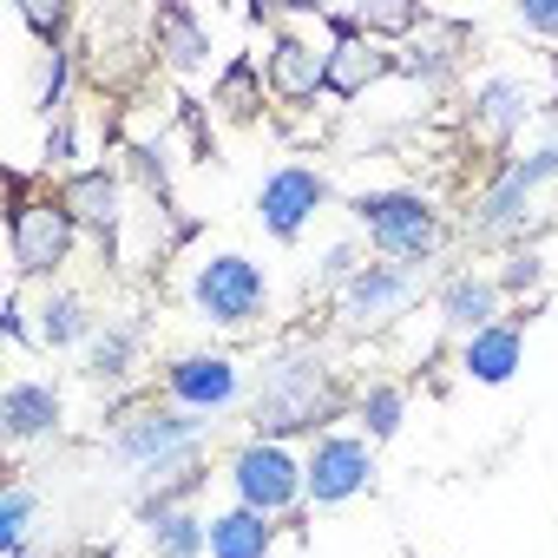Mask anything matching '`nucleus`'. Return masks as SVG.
Returning <instances> with one entry per match:
<instances>
[{
    "mask_svg": "<svg viewBox=\"0 0 558 558\" xmlns=\"http://www.w3.org/2000/svg\"><path fill=\"white\" fill-rule=\"evenodd\" d=\"M8 558H27V551H8Z\"/></svg>",
    "mask_w": 558,
    "mask_h": 558,
    "instance_id": "obj_33",
    "label": "nucleus"
},
{
    "mask_svg": "<svg viewBox=\"0 0 558 558\" xmlns=\"http://www.w3.org/2000/svg\"><path fill=\"white\" fill-rule=\"evenodd\" d=\"M269 545H276V525L250 506L210 519V558H269Z\"/></svg>",
    "mask_w": 558,
    "mask_h": 558,
    "instance_id": "obj_20",
    "label": "nucleus"
},
{
    "mask_svg": "<svg viewBox=\"0 0 558 558\" xmlns=\"http://www.w3.org/2000/svg\"><path fill=\"white\" fill-rule=\"evenodd\" d=\"M165 388L184 414H223L236 408V388H243V368L230 355H178L165 368Z\"/></svg>",
    "mask_w": 558,
    "mask_h": 558,
    "instance_id": "obj_10",
    "label": "nucleus"
},
{
    "mask_svg": "<svg viewBox=\"0 0 558 558\" xmlns=\"http://www.w3.org/2000/svg\"><path fill=\"white\" fill-rule=\"evenodd\" d=\"M66 165H73V125L60 119V125L47 132V171H66Z\"/></svg>",
    "mask_w": 558,
    "mask_h": 558,
    "instance_id": "obj_31",
    "label": "nucleus"
},
{
    "mask_svg": "<svg viewBox=\"0 0 558 558\" xmlns=\"http://www.w3.org/2000/svg\"><path fill=\"white\" fill-rule=\"evenodd\" d=\"M99 329H93V316H86V303L80 296H47L40 303V329H34V349H73V342H93Z\"/></svg>",
    "mask_w": 558,
    "mask_h": 558,
    "instance_id": "obj_21",
    "label": "nucleus"
},
{
    "mask_svg": "<svg viewBox=\"0 0 558 558\" xmlns=\"http://www.w3.org/2000/svg\"><path fill=\"white\" fill-rule=\"evenodd\" d=\"M125 368H132V336H125V329H106V336H93L86 375H93V381H119Z\"/></svg>",
    "mask_w": 558,
    "mask_h": 558,
    "instance_id": "obj_26",
    "label": "nucleus"
},
{
    "mask_svg": "<svg viewBox=\"0 0 558 558\" xmlns=\"http://www.w3.org/2000/svg\"><path fill=\"white\" fill-rule=\"evenodd\" d=\"M519 27H525V34H558V8H551V0H525V8H519Z\"/></svg>",
    "mask_w": 558,
    "mask_h": 558,
    "instance_id": "obj_30",
    "label": "nucleus"
},
{
    "mask_svg": "<svg viewBox=\"0 0 558 558\" xmlns=\"http://www.w3.org/2000/svg\"><path fill=\"white\" fill-rule=\"evenodd\" d=\"M421 303V263H362L342 283L349 329H388Z\"/></svg>",
    "mask_w": 558,
    "mask_h": 558,
    "instance_id": "obj_7",
    "label": "nucleus"
},
{
    "mask_svg": "<svg viewBox=\"0 0 558 558\" xmlns=\"http://www.w3.org/2000/svg\"><path fill=\"white\" fill-rule=\"evenodd\" d=\"M230 486H236V499H243L250 512L283 519V512L310 493V473H303V460H290L283 440H243V447L230 453Z\"/></svg>",
    "mask_w": 558,
    "mask_h": 558,
    "instance_id": "obj_5",
    "label": "nucleus"
},
{
    "mask_svg": "<svg viewBox=\"0 0 558 558\" xmlns=\"http://www.w3.org/2000/svg\"><path fill=\"white\" fill-rule=\"evenodd\" d=\"M303 473H310V499H316V506H342V499H355V493L375 480V453H368V440H355V434H323V440L310 447Z\"/></svg>",
    "mask_w": 558,
    "mask_h": 558,
    "instance_id": "obj_9",
    "label": "nucleus"
},
{
    "mask_svg": "<svg viewBox=\"0 0 558 558\" xmlns=\"http://www.w3.org/2000/svg\"><path fill=\"white\" fill-rule=\"evenodd\" d=\"M342 408L336 395V375L316 349H283L263 381H256V401H250V421H256V440H276V434H316L329 427Z\"/></svg>",
    "mask_w": 558,
    "mask_h": 558,
    "instance_id": "obj_1",
    "label": "nucleus"
},
{
    "mask_svg": "<svg viewBox=\"0 0 558 558\" xmlns=\"http://www.w3.org/2000/svg\"><path fill=\"white\" fill-rule=\"evenodd\" d=\"M151 34H158V53H165L171 66H184V73H191V66H204V53H210V40H204V27H197V21H191L184 8H165Z\"/></svg>",
    "mask_w": 558,
    "mask_h": 558,
    "instance_id": "obj_22",
    "label": "nucleus"
},
{
    "mask_svg": "<svg viewBox=\"0 0 558 558\" xmlns=\"http://www.w3.org/2000/svg\"><path fill=\"white\" fill-rule=\"evenodd\" d=\"M440 316H447V329H460V336L493 329V316H499V283H493V276H473V269L447 276V290H440Z\"/></svg>",
    "mask_w": 558,
    "mask_h": 558,
    "instance_id": "obj_17",
    "label": "nucleus"
},
{
    "mask_svg": "<svg viewBox=\"0 0 558 558\" xmlns=\"http://www.w3.org/2000/svg\"><path fill=\"white\" fill-rule=\"evenodd\" d=\"M551 178H558V138L538 145V151H525V158H512V165L499 171V184L473 204V236H512V230L525 223L532 191L551 184Z\"/></svg>",
    "mask_w": 558,
    "mask_h": 558,
    "instance_id": "obj_8",
    "label": "nucleus"
},
{
    "mask_svg": "<svg viewBox=\"0 0 558 558\" xmlns=\"http://www.w3.org/2000/svg\"><path fill=\"white\" fill-rule=\"evenodd\" d=\"M0 427H8L14 447L47 440V434L60 427V395H53V381H14L8 395H0Z\"/></svg>",
    "mask_w": 558,
    "mask_h": 558,
    "instance_id": "obj_15",
    "label": "nucleus"
},
{
    "mask_svg": "<svg viewBox=\"0 0 558 558\" xmlns=\"http://www.w3.org/2000/svg\"><path fill=\"white\" fill-rule=\"evenodd\" d=\"M191 303H197L204 323H217V329H243V323L263 316L269 283H263V269H256L250 256L223 250V256L197 263V276H191Z\"/></svg>",
    "mask_w": 558,
    "mask_h": 558,
    "instance_id": "obj_6",
    "label": "nucleus"
},
{
    "mask_svg": "<svg viewBox=\"0 0 558 558\" xmlns=\"http://www.w3.org/2000/svg\"><path fill=\"white\" fill-rule=\"evenodd\" d=\"M355 223L375 236V250L388 263H427L440 250V217L414 191H368V197H355Z\"/></svg>",
    "mask_w": 558,
    "mask_h": 558,
    "instance_id": "obj_3",
    "label": "nucleus"
},
{
    "mask_svg": "<svg viewBox=\"0 0 558 558\" xmlns=\"http://www.w3.org/2000/svg\"><path fill=\"white\" fill-rule=\"evenodd\" d=\"M401 408H408V401H401V388H388V381H375V388L362 395V427H368L375 440H388V434L401 427Z\"/></svg>",
    "mask_w": 558,
    "mask_h": 558,
    "instance_id": "obj_27",
    "label": "nucleus"
},
{
    "mask_svg": "<svg viewBox=\"0 0 558 558\" xmlns=\"http://www.w3.org/2000/svg\"><path fill=\"white\" fill-rule=\"evenodd\" d=\"M329 27H336V47H329V93H336V99H355V93H368L381 73L401 66V60H388V53L362 34L355 14H329Z\"/></svg>",
    "mask_w": 558,
    "mask_h": 558,
    "instance_id": "obj_12",
    "label": "nucleus"
},
{
    "mask_svg": "<svg viewBox=\"0 0 558 558\" xmlns=\"http://www.w3.org/2000/svg\"><path fill=\"white\" fill-rule=\"evenodd\" d=\"M538 276H545V263H538L532 250H519V256H512V269L499 276V290H532V283H538Z\"/></svg>",
    "mask_w": 558,
    "mask_h": 558,
    "instance_id": "obj_28",
    "label": "nucleus"
},
{
    "mask_svg": "<svg viewBox=\"0 0 558 558\" xmlns=\"http://www.w3.org/2000/svg\"><path fill=\"white\" fill-rule=\"evenodd\" d=\"M73 236H80V223H73V210H66V197L60 191H47V197H34L21 178H14V210H8V243H14V269L21 276H53L66 256H73Z\"/></svg>",
    "mask_w": 558,
    "mask_h": 558,
    "instance_id": "obj_2",
    "label": "nucleus"
},
{
    "mask_svg": "<svg viewBox=\"0 0 558 558\" xmlns=\"http://www.w3.org/2000/svg\"><path fill=\"white\" fill-rule=\"evenodd\" d=\"M145 538H151V558H204L210 551V525L184 506H145Z\"/></svg>",
    "mask_w": 558,
    "mask_h": 558,
    "instance_id": "obj_18",
    "label": "nucleus"
},
{
    "mask_svg": "<svg viewBox=\"0 0 558 558\" xmlns=\"http://www.w3.org/2000/svg\"><path fill=\"white\" fill-rule=\"evenodd\" d=\"M460 362H466V375H473V381H486V388L512 381V368H519V329H512V323H493V329L466 336Z\"/></svg>",
    "mask_w": 558,
    "mask_h": 558,
    "instance_id": "obj_19",
    "label": "nucleus"
},
{
    "mask_svg": "<svg viewBox=\"0 0 558 558\" xmlns=\"http://www.w3.org/2000/svg\"><path fill=\"white\" fill-rule=\"evenodd\" d=\"M66 210H73V223H86V230H99V236H112L119 230V204H125V191H119V178L106 171V165H93V171H73L66 178Z\"/></svg>",
    "mask_w": 558,
    "mask_h": 558,
    "instance_id": "obj_16",
    "label": "nucleus"
},
{
    "mask_svg": "<svg viewBox=\"0 0 558 558\" xmlns=\"http://www.w3.org/2000/svg\"><path fill=\"white\" fill-rule=\"evenodd\" d=\"M112 453L138 473V480H158L171 460L184 453H204V421L178 414V408H138L112 427Z\"/></svg>",
    "mask_w": 558,
    "mask_h": 558,
    "instance_id": "obj_4",
    "label": "nucleus"
},
{
    "mask_svg": "<svg viewBox=\"0 0 558 558\" xmlns=\"http://www.w3.org/2000/svg\"><path fill=\"white\" fill-rule=\"evenodd\" d=\"M323 197H329V184H323V171H310V165H283V171H269V178H263V191H256L263 230L290 243V236L316 217V204H323Z\"/></svg>",
    "mask_w": 558,
    "mask_h": 558,
    "instance_id": "obj_11",
    "label": "nucleus"
},
{
    "mask_svg": "<svg viewBox=\"0 0 558 558\" xmlns=\"http://www.w3.org/2000/svg\"><path fill=\"white\" fill-rule=\"evenodd\" d=\"M460 47H466V27H440V34H434V40H421V47H414V60H401V66H408L414 80H421V73H427V80H440V73H453V66H460Z\"/></svg>",
    "mask_w": 558,
    "mask_h": 558,
    "instance_id": "obj_25",
    "label": "nucleus"
},
{
    "mask_svg": "<svg viewBox=\"0 0 558 558\" xmlns=\"http://www.w3.org/2000/svg\"><path fill=\"white\" fill-rule=\"evenodd\" d=\"M34 506H40V493H34V486H8V493H0V551H27Z\"/></svg>",
    "mask_w": 558,
    "mask_h": 558,
    "instance_id": "obj_24",
    "label": "nucleus"
},
{
    "mask_svg": "<svg viewBox=\"0 0 558 558\" xmlns=\"http://www.w3.org/2000/svg\"><path fill=\"white\" fill-rule=\"evenodd\" d=\"M66 558H119V551H112V545H73Z\"/></svg>",
    "mask_w": 558,
    "mask_h": 558,
    "instance_id": "obj_32",
    "label": "nucleus"
},
{
    "mask_svg": "<svg viewBox=\"0 0 558 558\" xmlns=\"http://www.w3.org/2000/svg\"><path fill=\"white\" fill-rule=\"evenodd\" d=\"M355 269H362V263H355V243H336V250L323 256V283H336V290H342Z\"/></svg>",
    "mask_w": 558,
    "mask_h": 558,
    "instance_id": "obj_29",
    "label": "nucleus"
},
{
    "mask_svg": "<svg viewBox=\"0 0 558 558\" xmlns=\"http://www.w3.org/2000/svg\"><path fill=\"white\" fill-rule=\"evenodd\" d=\"M217 106H223L230 119H250V112L263 106V66H256V60H230V73L217 80Z\"/></svg>",
    "mask_w": 558,
    "mask_h": 558,
    "instance_id": "obj_23",
    "label": "nucleus"
},
{
    "mask_svg": "<svg viewBox=\"0 0 558 558\" xmlns=\"http://www.w3.org/2000/svg\"><path fill=\"white\" fill-rule=\"evenodd\" d=\"M532 112H538V93H532L525 73H493V80L473 86V125L486 138H512Z\"/></svg>",
    "mask_w": 558,
    "mask_h": 558,
    "instance_id": "obj_13",
    "label": "nucleus"
},
{
    "mask_svg": "<svg viewBox=\"0 0 558 558\" xmlns=\"http://www.w3.org/2000/svg\"><path fill=\"white\" fill-rule=\"evenodd\" d=\"M329 86V47H310V40H296V34H283L269 47V93L276 99H290V106H303V99H316Z\"/></svg>",
    "mask_w": 558,
    "mask_h": 558,
    "instance_id": "obj_14",
    "label": "nucleus"
}]
</instances>
